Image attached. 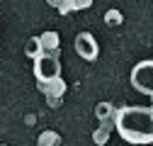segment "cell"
<instances>
[{"label": "cell", "mask_w": 153, "mask_h": 146, "mask_svg": "<svg viewBox=\"0 0 153 146\" xmlns=\"http://www.w3.org/2000/svg\"><path fill=\"white\" fill-rule=\"evenodd\" d=\"M114 127L124 141L153 144V107H122L117 110Z\"/></svg>", "instance_id": "6da1fadb"}, {"label": "cell", "mask_w": 153, "mask_h": 146, "mask_svg": "<svg viewBox=\"0 0 153 146\" xmlns=\"http://www.w3.org/2000/svg\"><path fill=\"white\" fill-rule=\"evenodd\" d=\"M34 76L39 83H49V80H56L61 76V63L56 59V54L44 51L39 59H34Z\"/></svg>", "instance_id": "7a4b0ae2"}, {"label": "cell", "mask_w": 153, "mask_h": 146, "mask_svg": "<svg viewBox=\"0 0 153 146\" xmlns=\"http://www.w3.org/2000/svg\"><path fill=\"white\" fill-rule=\"evenodd\" d=\"M131 85L143 95H153V61H139L131 68Z\"/></svg>", "instance_id": "3957f363"}, {"label": "cell", "mask_w": 153, "mask_h": 146, "mask_svg": "<svg viewBox=\"0 0 153 146\" xmlns=\"http://www.w3.org/2000/svg\"><path fill=\"white\" fill-rule=\"evenodd\" d=\"M73 49H75V54H78L83 61H95L97 54H100V46H97V42H95V36L90 32H80L78 36H75Z\"/></svg>", "instance_id": "277c9868"}, {"label": "cell", "mask_w": 153, "mask_h": 146, "mask_svg": "<svg viewBox=\"0 0 153 146\" xmlns=\"http://www.w3.org/2000/svg\"><path fill=\"white\" fill-rule=\"evenodd\" d=\"M39 88L46 93V98H49V105H59V98L66 93V83H63L61 78L49 80V83H39Z\"/></svg>", "instance_id": "5b68a950"}, {"label": "cell", "mask_w": 153, "mask_h": 146, "mask_svg": "<svg viewBox=\"0 0 153 146\" xmlns=\"http://www.w3.org/2000/svg\"><path fill=\"white\" fill-rule=\"evenodd\" d=\"M95 117H97L100 122H114L117 110H114L109 102H97V107H95Z\"/></svg>", "instance_id": "8992f818"}, {"label": "cell", "mask_w": 153, "mask_h": 146, "mask_svg": "<svg viewBox=\"0 0 153 146\" xmlns=\"http://www.w3.org/2000/svg\"><path fill=\"white\" fill-rule=\"evenodd\" d=\"M25 54H27L29 59H39L42 54H44V46H42V39H39V36H29V39H27Z\"/></svg>", "instance_id": "52a82bcc"}, {"label": "cell", "mask_w": 153, "mask_h": 146, "mask_svg": "<svg viewBox=\"0 0 153 146\" xmlns=\"http://www.w3.org/2000/svg\"><path fill=\"white\" fill-rule=\"evenodd\" d=\"M42 46H44V51H51V54H56V49H59V34L56 32H44L42 36Z\"/></svg>", "instance_id": "ba28073f"}, {"label": "cell", "mask_w": 153, "mask_h": 146, "mask_svg": "<svg viewBox=\"0 0 153 146\" xmlns=\"http://www.w3.org/2000/svg\"><path fill=\"white\" fill-rule=\"evenodd\" d=\"M112 124H114V122H102V127H100V129L92 134V141L97 144V146L107 144V139H109V132H112Z\"/></svg>", "instance_id": "9c48e42d"}, {"label": "cell", "mask_w": 153, "mask_h": 146, "mask_svg": "<svg viewBox=\"0 0 153 146\" xmlns=\"http://www.w3.org/2000/svg\"><path fill=\"white\" fill-rule=\"evenodd\" d=\"M105 22L112 25V27L122 25V12H119V10H107V12H105Z\"/></svg>", "instance_id": "30bf717a"}, {"label": "cell", "mask_w": 153, "mask_h": 146, "mask_svg": "<svg viewBox=\"0 0 153 146\" xmlns=\"http://www.w3.org/2000/svg\"><path fill=\"white\" fill-rule=\"evenodd\" d=\"M56 144H59V134L56 132H44L39 139V146H56Z\"/></svg>", "instance_id": "8fae6325"}, {"label": "cell", "mask_w": 153, "mask_h": 146, "mask_svg": "<svg viewBox=\"0 0 153 146\" xmlns=\"http://www.w3.org/2000/svg\"><path fill=\"white\" fill-rule=\"evenodd\" d=\"M59 10H61L63 15H68V12H75V3H73V0H66V3H63Z\"/></svg>", "instance_id": "7c38bea8"}, {"label": "cell", "mask_w": 153, "mask_h": 146, "mask_svg": "<svg viewBox=\"0 0 153 146\" xmlns=\"http://www.w3.org/2000/svg\"><path fill=\"white\" fill-rule=\"evenodd\" d=\"M73 3H75V10H85L92 5V0H73Z\"/></svg>", "instance_id": "4fadbf2b"}, {"label": "cell", "mask_w": 153, "mask_h": 146, "mask_svg": "<svg viewBox=\"0 0 153 146\" xmlns=\"http://www.w3.org/2000/svg\"><path fill=\"white\" fill-rule=\"evenodd\" d=\"M46 3H49V5H51V7H61V5H63V3H66V0H46Z\"/></svg>", "instance_id": "5bb4252c"}]
</instances>
